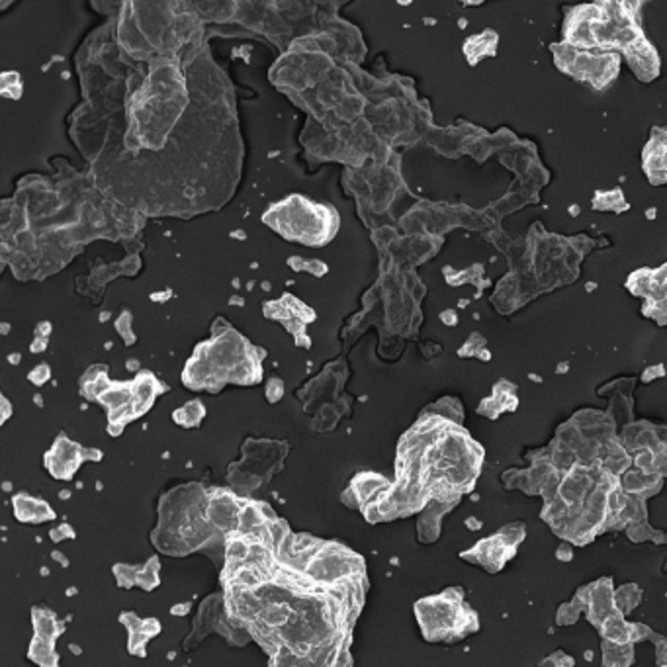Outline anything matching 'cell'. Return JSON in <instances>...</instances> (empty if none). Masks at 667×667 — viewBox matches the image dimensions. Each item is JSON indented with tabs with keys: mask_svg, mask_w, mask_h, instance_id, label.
Wrapping results in <instances>:
<instances>
[{
	"mask_svg": "<svg viewBox=\"0 0 667 667\" xmlns=\"http://www.w3.org/2000/svg\"><path fill=\"white\" fill-rule=\"evenodd\" d=\"M415 612L425 638L431 642H452L480 628L476 612L464 605V591L456 587L437 597L421 599L415 605Z\"/></svg>",
	"mask_w": 667,
	"mask_h": 667,
	"instance_id": "cell-1",
	"label": "cell"
},
{
	"mask_svg": "<svg viewBox=\"0 0 667 667\" xmlns=\"http://www.w3.org/2000/svg\"><path fill=\"white\" fill-rule=\"evenodd\" d=\"M525 534H527V530L522 525H511V527H505V529L499 530L493 537L483 538L481 542H478L473 548L466 550L460 556L464 560L473 561L491 573H495V571H501L505 564L515 556L519 544L525 540Z\"/></svg>",
	"mask_w": 667,
	"mask_h": 667,
	"instance_id": "cell-2",
	"label": "cell"
},
{
	"mask_svg": "<svg viewBox=\"0 0 667 667\" xmlns=\"http://www.w3.org/2000/svg\"><path fill=\"white\" fill-rule=\"evenodd\" d=\"M573 81L589 84L593 90H607L620 74V53L615 51H581L568 73Z\"/></svg>",
	"mask_w": 667,
	"mask_h": 667,
	"instance_id": "cell-3",
	"label": "cell"
},
{
	"mask_svg": "<svg viewBox=\"0 0 667 667\" xmlns=\"http://www.w3.org/2000/svg\"><path fill=\"white\" fill-rule=\"evenodd\" d=\"M576 599L583 602L587 619L591 620V624L597 628L601 627L602 620L617 610L615 587H612V581L609 578L599 579V581H595L591 585L579 589Z\"/></svg>",
	"mask_w": 667,
	"mask_h": 667,
	"instance_id": "cell-4",
	"label": "cell"
},
{
	"mask_svg": "<svg viewBox=\"0 0 667 667\" xmlns=\"http://www.w3.org/2000/svg\"><path fill=\"white\" fill-rule=\"evenodd\" d=\"M241 505L237 501L233 493H229L225 489H220L212 495L206 497L203 503V515L213 529L221 532H233L239 529V515H241Z\"/></svg>",
	"mask_w": 667,
	"mask_h": 667,
	"instance_id": "cell-5",
	"label": "cell"
},
{
	"mask_svg": "<svg viewBox=\"0 0 667 667\" xmlns=\"http://www.w3.org/2000/svg\"><path fill=\"white\" fill-rule=\"evenodd\" d=\"M620 55L627 57L630 71L636 74V79L640 82H651L659 77L661 59H659L658 51H656L654 43H651L648 38H642L640 41H636L634 45L624 49Z\"/></svg>",
	"mask_w": 667,
	"mask_h": 667,
	"instance_id": "cell-6",
	"label": "cell"
},
{
	"mask_svg": "<svg viewBox=\"0 0 667 667\" xmlns=\"http://www.w3.org/2000/svg\"><path fill=\"white\" fill-rule=\"evenodd\" d=\"M622 447L627 448L628 452L632 454L636 450H642V448H656L661 444V437H659V427H654L648 421H638V423L627 425L622 437H620Z\"/></svg>",
	"mask_w": 667,
	"mask_h": 667,
	"instance_id": "cell-7",
	"label": "cell"
},
{
	"mask_svg": "<svg viewBox=\"0 0 667 667\" xmlns=\"http://www.w3.org/2000/svg\"><path fill=\"white\" fill-rule=\"evenodd\" d=\"M661 483H663V478H661V476L642 472V470H638V468H628L627 472L620 476V486H622V489H624L627 493H630V495L640 497V499H646V497L658 493Z\"/></svg>",
	"mask_w": 667,
	"mask_h": 667,
	"instance_id": "cell-8",
	"label": "cell"
},
{
	"mask_svg": "<svg viewBox=\"0 0 667 667\" xmlns=\"http://www.w3.org/2000/svg\"><path fill=\"white\" fill-rule=\"evenodd\" d=\"M14 503V515L20 522H32V525H40L43 521H53L55 519V512L49 507L45 501L40 499H33L28 493H18L12 499Z\"/></svg>",
	"mask_w": 667,
	"mask_h": 667,
	"instance_id": "cell-9",
	"label": "cell"
},
{
	"mask_svg": "<svg viewBox=\"0 0 667 667\" xmlns=\"http://www.w3.org/2000/svg\"><path fill=\"white\" fill-rule=\"evenodd\" d=\"M497 43H499V35L491 28L483 30L480 35H470L464 41V55L468 59V63L470 65H478L481 59L495 57Z\"/></svg>",
	"mask_w": 667,
	"mask_h": 667,
	"instance_id": "cell-10",
	"label": "cell"
},
{
	"mask_svg": "<svg viewBox=\"0 0 667 667\" xmlns=\"http://www.w3.org/2000/svg\"><path fill=\"white\" fill-rule=\"evenodd\" d=\"M591 208L595 212H628L630 210V203L624 198V192L620 188H612L609 192H601L597 190L591 200Z\"/></svg>",
	"mask_w": 667,
	"mask_h": 667,
	"instance_id": "cell-11",
	"label": "cell"
},
{
	"mask_svg": "<svg viewBox=\"0 0 667 667\" xmlns=\"http://www.w3.org/2000/svg\"><path fill=\"white\" fill-rule=\"evenodd\" d=\"M33 615V628H35V634L41 638H47L51 642H55V638L61 636L63 632V624L55 619V615L51 610L43 609V607H35L32 610Z\"/></svg>",
	"mask_w": 667,
	"mask_h": 667,
	"instance_id": "cell-12",
	"label": "cell"
},
{
	"mask_svg": "<svg viewBox=\"0 0 667 667\" xmlns=\"http://www.w3.org/2000/svg\"><path fill=\"white\" fill-rule=\"evenodd\" d=\"M634 661V644L602 640V666H630Z\"/></svg>",
	"mask_w": 667,
	"mask_h": 667,
	"instance_id": "cell-13",
	"label": "cell"
},
{
	"mask_svg": "<svg viewBox=\"0 0 667 667\" xmlns=\"http://www.w3.org/2000/svg\"><path fill=\"white\" fill-rule=\"evenodd\" d=\"M640 597H642V591L636 585H632V583L620 587V589H615V602H617V609L622 615H628L630 610H634L638 607V602H640Z\"/></svg>",
	"mask_w": 667,
	"mask_h": 667,
	"instance_id": "cell-14",
	"label": "cell"
},
{
	"mask_svg": "<svg viewBox=\"0 0 667 667\" xmlns=\"http://www.w3.org/2000/svg\"><path fill=\"white\" fill-rule=\"evenodd\" d=\"M550 51H552V57H554V65L558 71L561 73H568V69L573 63V59L578 55V47H573L570 43H566V41H558V43H552L550 45Z\"/></svg>",
	"mask_w": 667,
	"mask_h": 667,
	"instance_id": "cell-15",
	"label": "cell"
},
{
	"mask_svg": "<svg viewBox=\"0 0 667 667\" xmlns=\"http://www.w3.org/2000/svg\"><path fill=\"white\" fill-rule=\"evenodd\" d=\"M203 415H206V409H203V405L198 399H194V401H190L188 405H184L174 413V421L179 425H184V427H198Z\"/></svg>",
	"mask_w": 667,
	"mask_h": 667,
	"instance_id": "cell-16",
	"label": "cell"
},
{
	"mask_svg": "<svg viewBox=\"0 0 667 667\" xmlns=\"http://www.w3.org/2000/svg\"><path fill=\"white\" fill-rule=\"evenodd\" d=\"M138 585L143 587L145 591H151L159 585V560L151 558L138 573Z\"/></svg>",
	"mask_w": 667,
	"mask_h": 667,
	"instance_id": "cell-17",
	"label": "cell"
},
{
	"mask_svg": "<svg viewBox=\"0 0 667 667\" xmlns=\"http://www.w3.org/2000/svg\"><path fill=\"white\" fill-rule=\"evenodd\" d=\"M581 612H585V607H583V602L578 601V599H573L571 602L561 605L560 612H558V624H561V627H566V624H573Z\"/></svg>",
	"mask_w": 667,
	"mask_h": 667,
	"instance_id": "cell-18",
	"label": "cell"
},
{
	"mask_svg": "<svg viewBox=\"0 0 667 667\" xmlns=\"http://www.w3.org/2000/svg\"><path fill=\"white\" fill-rule=\"evenodd\" d=\"M141 568H133V566H123V564H118L114 566V576L118 579V583L120 587H125V589H130V587L138 585V573Z\"/></svg>",
	"mask_w": 667,
	"mask_h": 667,
	"instance_id": "cell-19",
	"label": "cell"
},
{
	"mask_svg": "<svg viewBox=\"0 0 667 667\" xmlns=\"http://www.w3.org/2000/svg\"><path fill=\"white\" fill-rule=\"evenodd\" d=\"M486 349V339H481L480 335L473 333L462 349L458 350L460 357H480L481 350Z\"/></svg>",
	"mask_w": 667,
	"mask_h": 667,
	"instance_id": "cell-20",
	"label": "cell"
},
{
	"mask_svg": "<svg viewBox=\"0 0 667 667\" xmlns=\"http://www.w3.org/2000/svg\"><path fill=\"white\" fill-rule=\"evenodd\" d=\"M656 450V458H654V473H658L661 478L667 476V444L661 442L659 447L654 448Z\"/></svg>",
	"mask_w": 667,
	"mask_h": 667,
	"instance_id": "cell-21",
	"label": "cell"
},
{
	"mask_svg": "<svg viewBox=\"0 0 667 667\" xmlns=\"http://www.w3.org/2000/svg\"><path fill=\"white\" fill-rule=\"evenodd\" d=\"M49 537H51L53 542H61L63 538H74V530L71 529L69 525H61V527H57V529L51 530V534H49Z\"/></svg>",
	"mask_w": 667,
	"mask_h": 667,
	"instance_id": "cell-22",
	"label": "cell"
},
{
	"mask_svg": "<svg viewBox=\"0 0 667 667\" xmlns=\"http://www.w3.org/2000/svg\"><path fill=\"white\" fill-rule=\"evenodd\" d=\"M550 661H556L554 666H573V663H576L573 658L566 656L564 651H558V654H554V656H550V658H546L544 661H542V666H548Z\"/></svg>",
	"mask_w": 667,
	"mask_h": 667,
	"instance_id": "cell-23",
	"label": "cell"
},
{
	"mask_svg": "<svg viewBox=\"0 0 667 667\" xmlns=\"http://www.w3.org/2000/svg\"><path fill=\"white\" fill-rule=\"evenodd\" d=\"M661 376H666V368H663V364H656V366H650L644 372L642 380L646 383H650L654 382L656 378H661Z\"/></svg>",
	"mask_w": 667,
	"mask_h": 667,
	"instance_id": "cell-24",
	"label": "cell"
},
{
	"mask_svg": "<svg viewBox=\"0 0 667 667\" xmlns=\"http://www.w3.org/2000/svg\"><path fill=\"white\" fill-rule=\"evenodd\" d=\"M47 378H49V366H47V364H40V366L35 368L33 372H30V380H32L33 383H38V386L45 382Z\"/></svg>",
	"mask_w": 667,
	"mask_h": 667,
	"instance_id": "cell-25",
	"label": "cell"
},
{
	"mask_svg": "<svg viewBox=\"0 0 667 667\" xmlns=\"http://www.w3.org/2000/svg\"><path fill=\"white\" fill-rule=\"evenodd\" d=\"M141 630L153 638V636H157L159 632H161V622H159L157 619H145L143 620V624H141Z\"/></svg>",
	"mask_w": 667,
	"mask_h": 667,
	"instance_id": "cell-26",
	"label": "cell"
},
{
	"mask_svg": "<svg viewBox=\"0 0 667 667\" xmlns=\"http://www.w3.org/2000/svg\"><path fill=\"white\" fill-rule=\"evenodd\" d=\"M282 391H284V388H282L280 380H270V383H269V399H270V401H276L278 398H282Z\"/></svg>",
	"mask_w": 667,
	"mask_h": 667,
	"instance_id": "cell-27",
	"label": "cell"
},
{
	"mask_svg": "<svg viewBox=\"0 0 667 667\" xmlns=\"http://www.w3.org/2000/svg\"><path fill=\"white\" fill-rule=\"evenodd\" d=\"M440 321H442V323H444V325H456V323H458V315H456V311H452V310H447V311H442V313H440Z\"/></svg>",
	"mask_w": 667,
	"mask_h": 667,
	"instance_id": "cell-28",
	"label": "cell"
},
{
	"mask_svg": "<svg viewBox=\"0 0 667 667\" xmlns=\"http://www.w3.org/2000/svg\"><path fill=\"white\" fill-rule=\"evenodd\" d=\"M188 610H190V602H180V605H174L171 609V615L174 617H182V615H186Z\"/></svg>",
	"mask_w": 667,
	"mask_h": 667,
	"instance_id": "cell-29",
	"label": "cell"
},
{
	"mask_svg": "<svg viewBox=\"0 0 667 667\" xmlns=\"http://www.w3.org/2000/svg\"><path fill=\"white\" fill-rule=\"evenodd\" d=\"M556 556H558V558H560V560H564V561H570L571 558H573V554H571V550L570 548H566V546H561L560 550H558V554H556Z\"/></svg>",
	"mask_w": 667,
	"mask_h": 667,
	"instance_id": "cell-30",
	"label": "cell"
},
{
	"mask_svg": "<svg viewBox=\"0 0 667 667\" xmlns=\"http://www.w3.org/2000/svg\"><path fill=\"white\" fill-rule=\"evenodd\" d=\"M466 527H468V529H472V530H478V529H481V522L476 521L473 517H470V519H468V522H466Z\"/></svg>",
	"mask_w": 667,
	"mask_h": 667,
	"instance_id": "cell-31",
	"label": "cell"
},
{
	"mask_svg": "<svg viewBox=\"0 0 667 667\" xmlns=\"http://www.w3.org/2000/svg\"><path fill=\"white\" fill-rule=\"evenodd\" d=\"M53 558H55L59 564H63V568H67V566H69V561H67L65 556H61V552H53Z\"/></svg>",
	"mask_w": 667,
	"mask_h": 667,
	"instance_id": "cell-32",
	"label": "cell"
},
{
	"mask_svg": "<svg viewBox=\"0 0 667 667\" xmlns=\"http://www.w3.org/2000/svg\"><path fill=\"white\" fill-rule=\"evenodd\" d=\"M659 437H661V442L667 444V427H659Z\"/></svg>",
	"mask_w": 667,
	"mask_h": 667,
	"instance_id": "cell-33",
	"label": "cell"
},
{
	"mask_svg": "<svg viewBox=\"0 0 667 667\" xmlns=\"http://www.w3.org/2000/svg\"><path fill=\"white\" fill-rule=\"evenodd\" d=\"M570 213H571V215H579V206H578V203L570 206Z\"/></svg>",
	"mask_w": 667,
	"mask_h": 667,
	"instance_id": "cell-34",
	"label": "cell"
},
{
	"mask_svg": "<svg viewBox=\"0 0 667 667\" xmlns=\"http://www.w3.org/2000/svg\"><path fill=\"white\" fill-rule=\"evenodd\" d=\"M558 372H561V374H564V372H568V362H561L560 368H558Z\"/></svg>",
	"mask_w": 667,
	"mask_h": 667,
	"instance_id": "cell-35",
	"label": "cell"
},
{
	"mask_svg": "<svg viewBox=\"0 0 667 667\" xmlns=\"http://www.w3.org/2000/svg\"><path fill=\"white\" fill-rule=\"evenodd\" d=\"M646 218H656V212H654V208H651V210H648V212H646Z\"/></svg>",
	"mask_w": 667,
	"mask_h": 667,
	"instance_id": "cell-36",
	"label": "cell"
}]
</instances>
